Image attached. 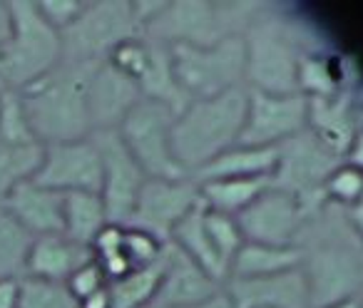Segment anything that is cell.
<instances>
[{
  "mask_svg": "<svg viewBox=\"0 0 363 308\" xmlns=\"http://www.w3.org/2000/svg\"><path fill=\"white\" fill-rule=\"evenodd\" d=\"M224 288L217 278H212L199 263H194L187 253H182L174 244L167 241V266L162 276L160 291L152 306L157 308H189L207 298L217 296Z\"/></svg>",
  "mask_w": 363,
  "mask_h": 308,
  "instance_id": "cell-17",
  "label": "cell"
},
{
  "mask_svg": "<svg viewBox=\"0 0 363 308\" xmlns=\"http://www.w3.org/2000/svg\"><path fill=\"white\" fill-rule=\"evenodd\" d=\"M33 236L0 207V278L26 276V256Z\"/></svg>",
  "mask_w": 363,
  "mask_h": 308,
  "instance_id": "cell-31",
  "label": "cell"
},
{
  "mask_svg": "<svg viewBox=\"0 0 363 308\" xmlns=\"http://www.w3.org/2000/svg\"><path fill=\"white\" fill-rule=\"evenodd\" d=\"M164 246H167L164 241L152 236L145 229L122 227V249H125V256L132 263V268H142L155 263L164 253Z\"/></svg>",
  "mask_w": 363,
  "mask_h": 308,
  "instance_id": "cell-37",
  "label": "cell"
},
{
  "mask_svg": "<svg viewBox=\"0 0 363 308\" xmlns=\"http://www.w3.org/2000/svg\"><path fill=\"white\" fill-rule=\"evenodd\" d=\"M303 261V249L294 246H272V244L244 241L242 249L234 253L229 278H262L298 268ZM227 278V281H229Z\"/></svg>",
  "mask_w": 363,
  "mask_h": 308,
  "instance_id": "cell-23",
  "label": "cell"
},
{
  "mask_svg": "<svg viewBox=\"0 0 363 308\" xmlns=\"http://www.w3.org/2000/svg\"><path fill=\"white\" fill-rule=\"evenodd\" d=\"M35 6L38 13L43 16V21L50 28H55L57 33H62L65 28H70L77 21L85 3L82 0H40Z\"/></svg>",
  "mask_w": 363,
  "mask_h": 308,
  "instance_id": "cell-40",
  "label": "cell"
},
{
  "mask_svg": "<svg viewBox=\"0 0 363 308\" xmlns=\"http://www.w3.org/2000/svg\"><path fill=\"white\" fill-rule=\"evenodd\" d=\"M269 187H272V179H212L199 184V194L207 209L237 217L249 204L257 202Z\"/></svg>",
  "mask_w": 363,
  "mask_h": 308,
  "instance_id": "cell-27",
  "label": "cell"
},
{
  "mask_svg": "<svg viewBox=\"0 0 363 308\" xmlns=\"http://www.w3.org/2000/svg\"><path fill=\"white\" fill-rule=\"evenodd\" d=\"M169 47L177 85L189 100H204L234 87H244V70H247L244 35H229L209 47Z\"/></svg>",
  "mask_w": 363,
  "mask_h": 308,
  "instance_id": "cell-6",
  "label": "cell"
},
{
  "mask_svg": "<svg viewBox=\"0 0 363 308\" xmlns=\"http://www.w3.org/2000/svg\"><path fill=\"white\" fill-rule=\"evenodd\" d=\"M0 142H11V144L40 142L33 132L18 90H0Z\"/></svg>",
  "mask_w": 363,
  "mask_h": 308,
  "instance_id": "cell-33",
  "label": "cell"
},
{
  "mask_svg": "<svg viewBox=\"0 0 363 308\" xmlns=\"http://www.w3.org/2000/svg\"><path fill=\"white\" fill-rule=\"evenodd\" d=\"M326 308H361V298L353 296V298H346V301H338V303H331Z\"/></svg>",
  "mask_w": 363,
  "mask_h": 308,
  "instance_id": "cell-46",
  "label": "cell"
},
{
  "mask_svg": "<svg viewBox=\"0 0 363 308\" xmlns=\"http://www.w3.org/2000/svg\"><path fill=\"white\" fill-rule=\"evenodd\" d=\"M8 38H11V11H8V3H0V47Z\"/></svg>",
  "mask_w": 363,
  "mask_h": 308,
  "instance_id": "cell-45",
  "label": "cell"
},
{
  "mask_svg": "<svg viewBox=\"0 0 363 308\" xmlns=\"http://www.w3.org/2000/svg\"><path fill=\"white\" fill-rule=\"evenodd\" d=\"M167 266V246L164 253L150 266H142L130 271L127 276L107 283L112 296V308H147L155 303L157 291H160L162 276Z\"/></svg>",
  "mask_w": 363,
  "mask_h": 308,
  "instance_id": "cell-28",
  "label": "cell"
},
{
  "mask_svg": "<svg viewBox=\"0 0 363 308\" xmlns=\"http://www.w3.org/2000/svg\"><path fill=\"white\" fill-rule=\"evenodd\" d=\"M257 11H262V6H214L204 0L162 3L147 21L145 38L162 45L209 47L229 35H244L259 18Z\"/></svg>",
  "mask_w": 363,
  "mask_h": 308,
  "instance_id": "cell-4",
  "label": "cell"
},
{
  "mask_svg": "<svg viewBox=\"0 0 363 308\" xmlns=\"http://www.w3.org/2000/svg\"><path fill=\"white\" fill-rule=\"evenodd\" d=\"M177 112L155 100H140L117 127L122 144L132 154L147 179L189 177L177 164L172 152V125Z\"/></svg>",
  "mask_w": 363,
  "mask_h": 308,
  "instance_id": "cell-9",
  "label": "cell"
},
{
  "mask_svg": "<svg viewBox=\"0 0 363 308\" xmlns=\"http://www.w3.org/2000/svg\"><path fill=\"white\" fill-rule=\"evenodd\" d=\"M147 42H150V62H147L142 77L137 80L142 100L162 102V105L172 107V110L179 115L192 100H189V97L182 92V87L177 85L174 70H172L169 47L162 45V42H152V40H147Z\"/></svg>",
  "mask_w": 363,
  "mask_h": 308,
  "instance_id": "cell-25",
  "label": "cell"
},
{
  "mask_svg": "<svg viewBox=\"0 0 363 308\" xmlns=\"http://www.w3.org/2000/svg\"><path fill=\"white\" fill-rule=\"evenodd\" d=\"M147 308H157V306H147Z\"/></svg>",
  "mask_w": 363,
  "mask_h": 308,
  "instance_id": "cell-47",
  "label": "cell"
},
{
  "mask_svg": "<svg viewBox=\"0 0 363 308\" xmlns=\"http://www.w3.org/2000/svg\"><path fill=\"white\" fill-rule=\"evenodd\" d=\"M77 308H112V296H110V286L100 288V291L90 293L87 298L77 301Z\"/></svg>",
  "mask_w": 363,
  "mask_h": 308,
  "instance_id": "cell-42",
  "label": "cell"
},
{
  "mask_svg": "<svg viewBox=\"0 0 363 308\" xmlns=\"http://www.w3.org/2000/svg\"><path fill=\"white\" fill-rule=\"evenodd\" d=\"M145 38L142 23L130 0L85 3L70 28L60 33L65 62H102L120 42Z\"/></svg>",
  "mask_w": 363,
  "mask_h": 308,
  "instance_id": "cell-7",
  "label": "cell"
},
{
  "mask_svg": "<svg viewBox=\"0 0 363 308\" xmlns=\"http://www.w3.org/2000/svg\"><path fill=\"white\" fill-rule=\"evenodd\" d=\"M169 244H174L182 253H187L194 263H199V266L212 278H217L219 283H227L229 266L222 261V256L214 251L207 229H204V204L192 209L187 217L177 224L169 236Z\"/></svg>",
  "mask_w": 363,
  "mask_h": 308,
  "instance_id": "cell-24",
  "label": "cell"
},
{
  "mask_svg": "<svg viewBox=\"0 0 363 308\" xmlns=\"http://www.w3.org/2000/svg\"><path fill=\"white\" fill-rule=\"evenodd\" d=\"M107 212L102 197L95 192H65L62 194V234L70 241L87 246L107 227Z\"/></svg>",
  "mask_w": 363,
  "mask_h": 308,
  "instance_id": "cell-26",
  "label": "cell"
},
{
  "mask_svg": "<svg viewBox=\"0 0 363 308\" xmlns=\"http://www.w3.org/2000/svg\"><path fill=\"white\" fill-rule=\"evenodd\" d=\"M33 239L48 234H62V194L45 189L35 182H26L8 192L0 202Z\"/></svg>",
  "mask_w": 363,
  "mask_h": 308,
  "instance_id": "cell-19",
  "label": "cell"
},
{
  "mask_svg": "<svg viewBox=\"0 0 363 308\" xmlns=\"http://www.w3.org/2000/svg\"><path fill=\"white\" fill-rule=\"evenodd\" d=\"M45 157V144L30 142V144H11L0 142V202L8 192L26 182H33Z\"/></svg>",
  "mask_w": 363,
  "mask_h": 308,
  "instance_id": "cell-29",
  "label": "cell"
},
{
  "mask_svg": "<svg viewBox=\"0 0 363 308\" xmlns=\"http://www.w3.org/2000/svg\"><path fill=\"white\" fill-rule=\"evenodd\" d=\"M346 217H348V227H351V232L356 234V236L361 239V244H363V199L348 207Z\"/></svg>",
  "mask_w": 363,
  "mask_h": 308,
  "instance_id": "cell-43",
  "label": "cell"
},
{
  "mask_svg": "<svg viewBox=\"0 0 363 308\" xmlns=\"http://www.w3.org/2000/svg\"><path fill=\"white\" fill-rule=\"evenodd\" d=\"M308 125V100L303 95H267L247 90V120L239 147H279L301 135Z\"/></svg>",
  "mask_w": 363,
  "mask_h": 308,
  "instance_id": "cell-11",
  "label": "cell"
},
{
  "mask_svg": "<svg viewBox=\"0 0 363 308\" xmlns=\"http://www.w3.org/2000/svg\"><path fill=\"white\" fill-rule=\"evenodd\" d=\"M237 224L244 234V241L294 246V239L301 236V232L308 227V217L294 194L269 187L257 202L237 214Z\"/></svg>",
  "mask_w": 363,
  "mask_h": 308,
  "instance_id": "cell-15",
  "label": "cell"
},
{
  "mask_svg": "<svg viewBox=\"0 0 363 308\" xmlns=\"http://www.w3.org/2000/svg\"><path fill=\"white\" fill-rule=\"evenodd\" d=\"M11 38L0 47V90H23L62 62L60 33L30 0H11Z\"/></svg>",
  "mask_w": 363,
  "mask_h": 308,
  "instance_id": "cell-5",
  "label": "cell"
},
{
  "mask_svg": "<svg viewBox=\"0 0 363 308\" xmlns=\"http://www.w3.org/2000/svg\"><path fill=\"white\" fill-rule=\"evenodd\" d=\"M361 258H363V253H361Z\"/></svg>",
  "mask_w": 363,
  "mask_h": 308,
  "instance_id": "cell-49",
  "label": "cell"
},
{
  "mask_svg": "<svg viewBox=\"0 0 363 308\" xmlns=\"http://www.w3.org/2000/svg\"><path fill=\"white\" fill-rule=\"evenodd\" d=\"M343 159L323 147L308 130L279 144V164L272 174V187L294 194L301 202L308 222L326 207L323 182Z\"/></svg>",
  "mask_w": 363,
  "mask_h": 308,
  "instance_id": "cell-8",
  "label": "cell"
},
{
  "mask_svg": "<svg viewBox=\"0 0 363 308\" xmlns=\"http://www.w3.org/2000/svg\"><path fill=\"white\" fill-rule=\"evenodd\" d=\"M33 182L52 192H95L102 187V159L92 137L45 144V157Z\"/></svg>",
  "mask_w": 363,
  "mask_h": 308,
  "instance_id": "cell-14",
  "label": "cell"
},
{
  "mask_svg": "<svg viewBox=\"0 0 363 308\" xmlns=\"http://www.w3.org/2000/svg\"><path fill=\"white\" fill-rule=\"evenodd\" d=\"M107 62L122 72V75L140 80L145 72L147 62H150V42L145 38H135V40H125L107 55Z\"/></svg>",
  "mask_w": 363,
  "mask_h": 308,
  "instance_id": "cell-38",
  "label": "cell"
},
{
  "mask_svg": "<svg viewBox=\"0 0 363 308\" xmlns=\"http://www.w3.org/2000/svg\"><path fill=\"white\" fill-rule=\"evenodd\" d=\"M301 271L306 276L311 308L346 301L363 288V258L343 244L323 241L313 249H303Z\"/></svg>",
  "mask_w": 363,
  "mask_h": 308,
  "instance_id": "cell-10",
  "label": "cell"
},
{
  "mask_svg": "<svg viewBox=\"0 0 363 308\" xmlns=\"http://www.w3.org/2000/svg\"><path fill=\"white\" fill-rule=\"evenodd\" d=\"M199 204H202V194H199V184L192 177L147 179L140 189L135 212L125 227L145 229L167 244L177 224Z\"/></svg>",
  "mask_w": 363,
  "mask_h": 308,
  "instance_id": "cell-13",
  "label": "cell"
},
{
  "mask_svg": "<svg viewBox=\"0 0 363 308\" xmlns=\"http://www.w3.org/2000/svg\"><path fill=\"white\" fill-rule=\"evenodd\" d=\"M107 286V278L105 273H102V268L97 266L95 258H90V261H85L80 268H75V271L70 273V278L65 281V288L70 291V296L75 298V301H82V298H87L90 293L100 291V288Z\"/></svg>",
  "mask_w": 363,
  "mask_h": 308,
  "instance_id": "cell-39",
  "label": "cell"
},
{
  "mask_svg": "<svg viewBox=\"0 0 363 308\" xmlns=\"http://www.w3.org/2000/svg\"><path fill=\"white\" fill-rule=\"evenodd\" d=\"M142 100V92L132 77L122 75L117 67L102 60L90 77L87 90V110H90L92 132L117 130L127 112Z\"/></svg>",
  "mask_w": 363,
  "mask_h": 308,
  "instance_id": "cell-16",
  "label": "cell"
},
{
  "mask_svg": "<svg viewBox=\"0 0 363 308\" xmlns=\"http://www.w3.org/2000/svg\"><path fill=\"white\" fill-rule=\"evenodd\" d=\"M92 258L97 261V266L102 268L107 283L117 281V278L127 276L132 268V263L127 261L125 249H122V227L120 224H107L102 227V232L95 236V241L90 244Z\"/></svg>",
  "mask_w": 363,
  "mask_h": 308,
  "instance_id": "cell-32",
  "label": "cell"
},
{
  "mask_svg": "<svg viewBox=\"0 0 363 308\" xmlns=\"http://www.w3.org/2000/svg\"><path fill=\"white\" fill-rule=\"evenodd\" d=\"M92 258V251L87 246L70 241L65 234H48L35 236L30 241L26 256V276L38 281L65 283L75 268H80L85 261Z\"/></svg>",
  "mask_w": 363,
  "mask_h": 308,
  "instance_id": "cell-20",
  "label": "cell"
},
{
  "mask_svg": "<svg viewBox=\"0 0 363 308\" xmlns=\"http://www.w3.org/2000/svg\"><path fill=\"white\" fill-rule=\"evenodd\" d=\"M356 125L358 120L353 115L351 97L343 92L326 97V100H308L306 130L341 159L346 157V152L351 149L353 139H356Z\"/></svg>",
  "mask_w": 363,
  "mask_h": 308,
  "instance_id": "cell-21",
  "label": "cell"
},
{
  "mask_svg": "<svg viewBox=\"0 0 363 308\" xmlns=\"http://www.w3.org/2000/svg\"><path fill=\"white\" fill-rule=\"evenodd\" d=\"M23 278H0V308H18Z\"/></svg>",
  "mask_w": 363,
  "mask_h": 308,
  "instance_id": "cell-41",
  "label": "cell"
},
{
  "mask_svg": "<svg viewBox=\"0 0 363 308\" xmlns=\"http://www.w3.org/2000/svg\"><path fill=\"white\" fill-rule=\"evenodd\" d=\"M361 308H363V301H361Z\"/></svg>",
  "mask_w": 363,
  "mask_h": 308,
  "instance_id": "cell-48",
  "label": "cell"
},
{
  "mask_svg": "<svg viewBox=\"0 0 363 308\" xmlns=\"http://www.w3.org/2000/svg\"><path fill=\"white\" fill-rule=\"evenodd\" d=\"M247 47V90L267 95H296L298 57L303 52H316L303 40V28L286 18L259 16L244 30Z\"/></svg>",
  "mask_w": 363,
  "mask_h": 308,
  "instance_id": "cell-3",
  "label": "cell"
},
{
  "mask_svg": "<svg viewBox=\"0 0 363 308\" xmlns=\"http://www.w3.org/2000/svg\"><path fill=\"white\" fill-rule=\"evenodd\" d=\"M343 75L338 72L336 60L328 57L326 52H303L298 57L296 85L298 95L306 100H326L341 92Z\"/></svg>",
  "mask_w": 363,
  "mask_h": 308,
  "instance_id": "cell-30",
  "label": "cell"
},
{
  "mask_svg": "<svg viewBox=\"0 0 363 308\" xmlns=\"http://www.w3.org/2000/svg\"><path fill=\"white\" fill-rule=\"evenodd\" d=\"M18 308H77V301L70 296L65 283L38 281V278L23 276Z\"/></svg>",
  "mask_w": 363,
  "mask_h": 308,
  "instance_id": "cell-35",
  "label": "cell"
},
{
  "mask_svg": "<svg viewBox=\"0 0 363 308\" xmlns=\"http://www.w3.org/2000/svg\"><path fill=\"white\" fill-rule=\"evenodd\" d=\"M224 291L237 308H311L301 266L277 276L229 278Z\"/></svg>",
  "mask_w": 363,
  "mask_h": 308,
  "instance_id": "cell-18",
  "label": "cell"
},
{
  "mask_svg": "<svg viewBox=\"0 0 363 308\" xmlns=\"http://www.w3.org/2000/svg\"><path fill=\"white\" fill-rule=\"evenodd\" d=\"M90 137L102 159L100 197L105 204L107 222L125 227L135 212L137 197H140V189L147 182V177L140 169V164L132 159L127 147L122 144L117 130H100L92 132Z\"/></svg>",
  "mask_w": 363,
  "mask_h": 308,
  "instance_id": "cell-12",
  "label": "cell"
},
{
  "mask_svg": "<svg viewBox=\"0 0 363 308\" xmlns=\"http://www.w3.org/2000/svg\"><path fill=\"white\" fill-rule=\"evenodd\" d=\"M279 164V147H232L194 174V182L212 179H272Z\"/></svg>",
  "mask_w": 363,
  "mask_h": 308,
  "instance_id": "cell-22",
  "label": "cell"
},
{
  "mask_svg": "<svg viewBox=\"0 0 363 308\" xmlns=\"http://www.w3.org/2000/svg\"><path fill=\"white\" fill-rule=\"evenodd\" d=\"M247 120V87L192 100L172 125V152L184 174L194 177L219 154L237 147Z\"/></svg>",
  "mask_w": 363,
  "mask_h": 308,
  "instance_id": "cell-2",
  "label": "cell"
},
{
  "mask_svg": "<svg viewBox=\"0 0 363 308\" xmlns=\"http://www.w3.org/2000/svg\"><path fill=\"white\" fill-rule=\"evenodd\" d=\"M323 197L326 202H336L343 207L361 202L363 199V169L353 167L348 162H341L323 182Z\"/></svg>",
  "mask_w": 363,
  "mask_h": 308,
  "instance_id": "cell-36",
  "label": "cell"
},
{
  "mask_svg": "<svg viewBox=\"0 0 363 308\" xmlns=\"http://www.w3.org/2000/svg\"><path fill=\"white\" fill-rule=\"evenodd\" d=\"M204 229H207L214 251L222 256V261L227 263V266H232L234 253H237L244 244V234L237 224V217L212 212V209L204 207Z\"/></svg>",
  "mask_w": 363,
  "mask_h": 308,
  "instance_id": "cell-34",
  "label": "cell"
},
{
  "mask_svg": "<svg viewBox=\"0 0 363 308\" xmlns=\"http://www.w3.org/2000/svg\"><path fill=\"white\" fill-rule=\"evenodd\" d=\"M100 62H65L33 85L23 87L21 97L28 120L43 144L77 142L92 135L87 90Z\"/></svg>",
  "mask_w": 363,
  "mask_h": 308,
  "instance_id": "cell-1",
  "label": "cell"
},
{
  "mask_svg": "<svg viewBox=\"0 0 363 308\" xmlns=\"http://www.w3.org/2000/svg\"><path fill=\"white\" fill-rule=\"evenodd\" d=\"M189 308H237V306H234V301L229 298V293L222 288V291H219L217 296L207 298V301L197 303V306H189Z\"/></svg>",
  "mask_w": 363,
  "mask_h": 308,
  "instance_id": "cell-44",
  "label": "cell"
}]
</instances>
